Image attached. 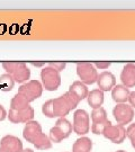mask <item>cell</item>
<instances>
[{"label":"cell","instance_id":"obj_25","mask_svg":"<svg viewBox=\"0 0 135 152\" xmlns=\"http://www.w3.org/2000/svg\"><path fill=\"white\" fill-rule=\"evenodd\" d=\"M110 124H112V122L108 120L105 122H100V123H92L91 132L96 135H100V134H103V131Z\"/></svg>","mask_w":135,"mask_h":152},{"label":"cell","instance_id":"obj_22","mask_svg":"<svg viewBox=\"0 0 135 152\" xmlns=\"http://www.w3.org/2000/svg\"><path fill=\"white\" fill-rule=\"evenodd\" d=\"M90 115H91L92 123H100V122L107 121V113H106L105 108H103V107L97 109H92Z\"/></svg>","mask_w":135,"mask_h":152},{"label":"cell","instance_id":"obj_32","mask_svg":"<svg viewBox=\"0 0 135 152\" xmlns=\"http://www.w3.org/2000/svg\"><path fill=\"white\" fill-rule=\"evenodd\" d=\"M31 64L33 66H36V68H42L45 65V62H31Z\"/></svg>","mask_w":135,"mask_h":152},{"label":"cell","instance_id":"obj_34","mask_svg":"<svg viewBox=\"0 0 135 152\" xmlns=\"http://www.w3.org/2000/svg\"><path fill=\"white\" fill-rule=\"evenodd\" d=\"M0 152H7V151H6V150H4L2 148H0Z\"/></svg>","mask_w":135,"mask_h":152},{"label":"cell","instance_id":"obj_31","mask_svg":"<svg viewBox=\"0 0 135 152\" xmlns=\"http://www.w3.org/2000/svg\"><path fill=\"white\" fill-rule=\"evenodd\" d=\"M7 115H8V113H7V110L5 109V107L2 105H0V122L5 120L6 117H7Z\"/></svg>","mask_w":135,"mask_h":152},{"label":"cell","instance_id":"obj_16","mask_svg":"<svg viewBox=\"0 0 135 152\" xmlns=\"http://www.w3.org/2000/svg\"><path fill=\"white\" fill-rule=\"evenodd\" d=\"M68 91H70L71 94H73L80 102L83 100V99H86V98L88 97V94H89V90H88L87 86L83 82H81L80 80L73 82L70 86Z\"/></svg>","mask_w":135,"mask_h":152},{"label":"cell","instance_id":"obj_1","mask_svg":"<svg viewBox=\"0 0 135 152\" xmlns=\"http://www.w3.org/2000/svg\"><path fill=\"white\" fill-rule=\"evenodd\" d=\"M41 79L43 89L47 91H55L61 85V76L51 66H44L41 71Z\"/></svg>","mask_w":135,"mask_h":152},{"label":"cell","instance_id":"obj_26","mask_svg":"<svg viewBox=\"0 0 135 152\" xmlns=\"http://www.w3.org/2000/svg\"><path fill=\"white\" fill-rule=\"evenodd\" d=\"M42 113H43L46 117L49 118H53L54 113H53V99H50L47 102H45L42 106Z\"/></svg>","mask_w":135,"mask_h":152},{"label":"cell","instance_id":"obj_6","mask_svg":"<svg viewBox=\"0 0 135 152\" xmlns=\"http://www.w3.org/2000/svg\"><path fill=\"white\" fill-rule=\"evenodd\" d=\"M103 135L115 144H120L126 139V129L123 125L110 124L103 131Z\"/></svg>","mask_w":135,"mask_h":152},{"label":"cell","instance_id":"obj_21","mask_svg":"<svg viewBox=\"0 0 135 152\" xmlns=\"http://www.w3.org/2000/svg\"><path fill=\"white\" fill-rule=\"evenodd\" d=\"M55 126L56 127H59L61 132L63 133V135L64 137H69L70 134L72 133V124H71L69 121L66 120L65 117H62V118H59V120L56 121V123H55Z\"/></svg>","mask_w":135,"mask_h":152},{"label":"cell","instance_id":"obj_12","mask_svg":"<svg viewBox=\"0 0 135 152\" xmlns=\"http://www.w3.org/2000/svg\"><path fill=\"white\" fill-rule=\"evenodd\" d=\"M120 80L122 85L126 88L135 87V64L134 63H127L124 65L122 73H120Z\"/></svg>","mask_w":135,"mask_h":152},{"label":"cell","instance_id":"obj_18","mask_svg":"<svg viewBox=\"0 0 135 152\" xmlns=\"http://www.w3.org/2000/svg\"><path fill=\"white\" fill-rule=\"evenodd\" d=\"M27 107H29L28 100H27L23 95H20V94L17 92L16 95L12 97V99H11L10 109H14V110L19 112V110H23V109L27 108Z\"/></svg>","mask_w":135,"mask_h":152},{"label":"cell","instance_id":"obj_28","mask_svg":"<svg viewBox=\"0 0 135 152\" xmlns=\"http://www.w3.org/2000/svg\"><path fill=\"white\" fill-rule=\"evenodd\" d=\"M49 66H51L52 69H54V70L58 71V72L60 73L61 71H63L65 69L66 63H65V62H50Z\"/></svg>","mask_w":135,"mask_h":152},{"label":"cell","instance_id":"obj_30","mask_svg":"<svg viewBox=\"0 0 135 152\" xmlns=\"http://www.w3.org/2000/svg\"><path fill=\"white\" fill-rule=\"evenodd\" d=\"M128 103H130V106L132 107L133 109H135V91H131L130 96H128V100H127Z\"/></svg>","mask_w":135,"mask_h":152},{"label":"cell","instance_id":"obj_33","mask_svg":"<svg viewBox=\"0 0 135 152\" xmlns=\"http://www.w3.org/2000/svg\"><path fill=\"white\" fill-rule=\"evenodd\" d=\"M22 152H34V151H33L32 149H23Z\"/></svg>","mask_w":135,"mask_h":152},{"label":"cell","instance_id":"obj_2","mask_svg":"<svg viewBox=\"0 0 135 152\" xmlns=\"http://www.w3.org/2000/svg\"><path fill=\"white\" fill-rule=\"evenodd\" d=\"M72 130L78 135H86L90 131V117L85 109H78L73 114Z\"/></svg>","mask_w":135,"mask_h":152},{"label":"cell","instance_id":"obj_29","mask_svg":"<svg viewBox=\"0 0 135 152\" xmlns=\"http://www.w3.org/2000/svg\"><path fill=\"white\" fill-rule=\"evenodd\" d=\"M93 65H95V68L96 69H100V70H106V69H108L110 65H112V63L110 62H95L93 63Z\"/></svg>","mask_w":135,"mask_h":152},{"label":"cell","instance_id":"obj_24","mask_svg":"<svg viewBox=\"0 0 135 152\" xmlns=\"http://www.w3.org/2000/svg\"><path fill=\"white\" fill-rule=\"evenodd\" d=\"M62 97L65 99V102H66V104L69 105V107H70L71 110L77 108V106H78L79 103H80V100H79V99H78L73 94H71L70 91H66Z\"/></svg>","mask_w":135,"mask_h":152},{"label":"cell","instance_id":"obj_4","mask_svg":"<svg viewBox=\"0 0 135 152\" xmlns=\"http://www.w3.org/2000/svg\"><path fill=\"white\" fill-rule=\"evenodd\" d=\"M42 92H43V86L42 82L38 80H29L23 83L18 89V94L23 95L29 104L41 97Z\"/></svg>","mask_w":135,"mask_h":152},{"label":"cell","instance_id":"obj_8","mask_svg":"<svg viewBox=\"0 0 135 152\" xmlns=\"http://www.w3.org/2000/svg\"><path fill=\"white\" fill-rule=\"evenodd\" d=\"M42 132V126L38 123L37 121H31V122H27L25 124V127L23 130V136L27 142L32 143L35 141V139Z\"/></svg>","mask_w":135,"mask_h":152},{"label":"cell","instance_id":"obj_7","mask_svg":"<svg viewBox=\"0 0 135 152\" xmlns=\"http://www.w3.org/2000/svg\"><path fill=\"white\" fill-rule=\"evenodd\" d=\"M7 117L14 124H18V123L26 124L27 122H31L34 118V108L32 106H29V107L23 109V110H19V112L14 110V109H9V113L7 115Z\"/></svg>","mask_w":135,"mask_h":152},{"label":"cell","instance_id":"obj_27","mask_svg":"<svg viewBox=\"0 0 135 152\" xmlns=\"http://www.w3.org/2000/svg\"><path fill=\"white\" fill-rule=\"evenodd\" d=\"M126 136L130 139L132 147L135 149V123L128 125V127L126 129Z\"/></svg>","mask_w":135,"mask_h":152},{"label":"cell","instance_id":"obj_3","mask_svg":"<svg viewBox=\"0 0 135 152\" xmlns=\"http://www.w3.org/2000/svg\"><path fill=\"white\" fill-rule=\"evenodd\" d=\"M77 75L80 78V81L83 82L86 86L97 82V69L90 62H79V63H77Z\"/></svg>","mask_w":135,"mask_h":152},{"label":"cell","instance_id":"obj_10","mask_svg":"<svg viewBox=\"0 0 135 152\" xmlns=\"http://www.w3.org/2000/svg\"><path fill=\"white\" fill-rule=\"evenodd\" d=\"M0 148L7 152H22L23 142L15 135H5L0 140Z\"/></svg>","mask_w":135,"mask_h":152},{"label":"cell","instance_id":"obj_19","mask_svg":"<svg viewBox=\"0 0 135 152\" xmlns=\"http://www.w3.org/2000/svg\"><path fill=\"white\" fill-rule=\"evenodd\" d=\"M33 144L37 150H49L52 148V142L50 140V137L47 135H45L44 133H41L35 139V141L33 142Z\"/></svg>","mask_w":135,"mask_h":152},{"label":"cell","instance_id":"obj_15","mask_svg":"<svg viewBox=\"0 0 135 152\" xmlns=\"http://www.w3.org/2000/svg\"><path fill=\"white\" fill-rule=\"evenodd\" d=\"M87 100L92 109L100 108L104 103V91H101L100 89H93L88 94Z\"/></svg>","mask_w":135,"mask_h":152},{"label":"cell","instance_id":"obj_17","mask_svg":"<svg viewBox=\"0 0 135 152\" xmlns=\"http://www.w3.org/2000/svg\"><path fill=\"white\" fill-rule=\"evenodd\" d=\"M92 141L87 136H81L73 143L72 152H91Z\"/></svg>","mask_w":135,"mask_h":152},{"label":"cell","instance_id":"obj_35","mask_svg":"<svg viewBox=\"0 0 135 152\" xmlns=\"http://www.w3.org/2000/svg\"><path fill=\"white\" fill-rule=\"evenodd\" d=\"M116 152H126V151H124V150H118V151H116Z\"/></svg>","mask_w":135,"mask_h":152},{"label":"cell","instance_id":"obj_20","mask_svg":"<svg viewBox=\"0 0 135 152\" xmlns=\"http://www.w3.org/2000/svg\"><path fill=\"white\" fill-rule=\"evenodd\" d=\"M14 86H15V80H14L11 75L4 73L0 76V87H1L2 91H10V90H12Z\"/></svg>","mask_w":135,"mask_h":152},{"label":"cell","instance_id":"obj_13","mask_svg":"<svg viewBox=\"0 0 135 152\" xmlns=\"http://www.w3.org/2000/svg\"><path fill=\"white\" fill-rule=\"evenodd\" d=\"M70 107L69 105L66 104L65 99L62 96L58 98H54L53 99V113H54V117H59V118H62V117H65L66 115L70 113Z\"/></svg>","mask_w":135,"mask_h":152},{"label":"cell","instance_id":"obj_9","mask_svg":"<svg viewBox=\"0 0 135 152\" xmlns=\"http://www.w3.org/2000/svg\"><path fill=\"white\" fill-rule=\"evenodd\" d=\"M98 89L101 91H112L113 88L116 86V78L112 72L104 71L100 75H98L97 78Z\"/></svg>","mask_w":135,"mask_h":152},{"label":"cell","instance_id":"obj_11","mask_svg":"<svg viewBox=\"0 0 135 152\" xmlns=\"http://www.w3.org/2000/svg\"><path fill=\"white\" fill-rule=\"evenodd\" d=\"M11 76L14 78L15 82L25 83L31 78V70L25 62H17L15 69L11 72Z\"/></svg>","mask_w":135,"mask_h":152},{"label":"cell","instance_id":"obj_5","mask_svg":"<svg viewBox=\"0 0 135 152\" xmlns=\"http://www.w3.org/2000/svg\"><path fill=\"white\" fill-rule=\"evenodd\" d=\"M113 115L117 124L125 126L134 118V109L128 104H117L113 109Z\"/></svg>","mask_w":135,"mask_h":152},{"label":"cell","instance_id":"obj_23","mask_svg":"<svg viewBox=\"0 0 135 152\" xmlns=\"http://www.w3.org/2000/svg\"><path fill=\"white\" fill-rule=\"evenodd\" d=\"M49 137H50V140H51V142H54V143H60L62 140L65 139L64 135H63V133L61 132V130H60L59 127H56L55 125L50 130Z\"/></svg>","mask_w":135,"mask_h":152},{"label":"cell","instance_id":"obj_14","mask_svg":"<svg viewBox=\"0 0 135 152\" xmlns=\"http://www.w3.org/2000/svg\"><path fill=\"white\" fill-rule=\"evenodd\" d=\"M130 89L123 85H116L112 90V97L117 104H126L130 96Z\"/></svg>","mask_w":135,"mask_h":152}]
</instances>
